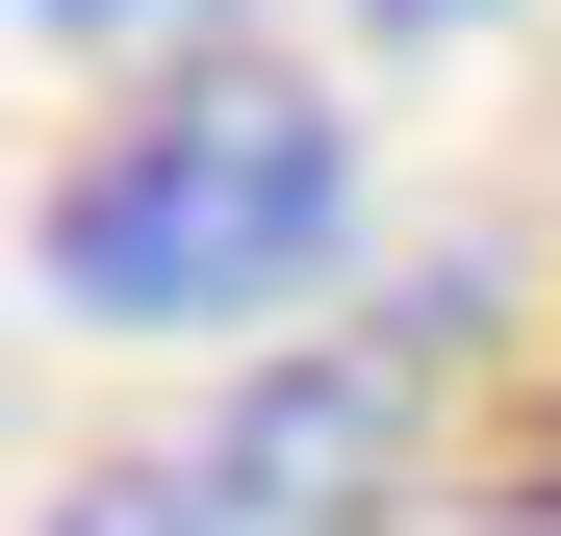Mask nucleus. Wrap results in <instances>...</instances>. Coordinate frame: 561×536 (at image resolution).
Listing matches in <instances>:
<instances>
[{
	"mask_svg": "<svg viewBox=\"0 0 561 536\" xmlns=\"http://www.w3.org/2000/svg\"><path fill=\"white\" fill-rule=\"evenodd\" d=\"M357 255V128L280 52H179L128 128H77L51 179V307L77 332H255Z\"/></svg>",
	"mask_w": 561,
	"mask_h": 536,
	"instance_id": "1",
	"label": "nucleus"
},
{
	"mask_svg": "<svg viewBox=\"0 0 561 536\" xmlns=\"http://www.w3.org/2000/svg\"><path fill=\"white\" fill-rule=\"evenodd\" d=\"M26 26H77V52H205L230 0H26Z\"/></svg>",
	"mask_w": 561,
	"mask_h": 536,
	"instance_id": "3",
	"label": "nucleus"
},
{
	"mask_svg": "<svg viewBox=\"0 0 561 536\" xmlns=\"http://www.w3.org/2000/svg\"><path fill=\"white\" fill-rule=\"evenodd\" d=\"M409 434H434V332H307V357H230V409L128 434L51 536H383Z\"/></svg>",
	"mask_w": 561,
	"mask_h": 536,
	"instance_id": "2",
	"label": "nucleus"
},
{
	"mask_svg": "<svg viewBox=\"0 0 561 536\" xmlns=\"http://www.w3.org/2000/svg\"><path fill=\"white\" fill-rule=\"evenodd\" d=\"M383 26H434V0H383Z\"/></svg>",
	"mask_w": 561,
	"mask_h": 536,
	"instance_id": "4",
	"label": "nucleus"
}]
</instances>
